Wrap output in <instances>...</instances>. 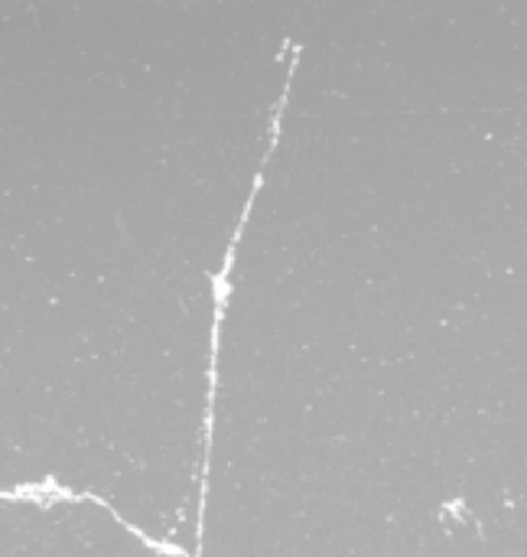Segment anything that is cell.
I'll list each match as a JSON object with an SVG mask.
<instances>
[{
  "label": "cell",
  "instance_id": "cell-1",
  "mask_svg": "<svg viewBox=\"0 0 527 557\" xmlns=\"http://www.w3.org/2000/svg\"><path fill=\"white\" fill-rule=\"evenodd\" d=\"M287 95H290V82L284 88V95L277 98L274 104V117H271V144H267V157L274 153L277 140H280V117H284V104H287ZM264 157V163H267ZM264 163L254 176V189L241 209V219H238V228L225 248V261H222V271L212 274V297H215V317H212V359H209V401H205V424H202V486H199V539H196V548H202V535H205V480H209V450H212V424H215V388H218V333H222V323H225V307H228V297H231V271H235V251H238V242H241V228L244 222L251 219V209H254V199H258V189L264 183Z\"/></svg>",
  "mask_w": 527,
  "mask_h": 557
}]
</instances>
